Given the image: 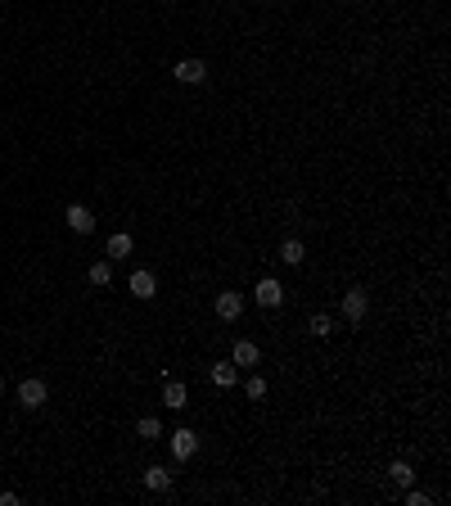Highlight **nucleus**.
<instances>
[{
	"label": "nucleus",
	"instance_id": "nucleus-1",
	"mask_svg": "<svg viewBox=\"0 0 451 506\" xmlns=\"http://www.w3.org/2000/svg\"><path fill=\"white\" fill-rule=\"evenodd\" d=\"M366 312H370V299H366V290H357V285H352V290L343 294V317H348L352 326H361V321H366Z\"/></svg>",
	"mask_w": 451,
	"mask_h": 506
},
{
	"label": "nucleus",
	"instance_id": "nucleus-2",
	"mask_svg": "<svg viewBox=\"0 0 451 506\" xmlns=\"http://www.w3.org/2000/svg\"><path fill=\"white\" fill-rule=\"evenodd\" d=\"M45 398H50V389H45V380H23V385H18V403H23L27 412H36V407H45Z\"/></svg>",
	"mask_w": 451,
	"mask_h": 506
},
{
	"label": "nucleus",
	"instance_id": "nucleus-3",
	"mask_svg": "<svg viewBox=\"0 0 451 506\" xmlns=\"http://www.w3.org/2000/svg\"><path fill=\"white\" fill-rule=\"evenodd\" d=\"M253 299L262 303V308H280V303H284V285L275 281V276H262L257 290H253Z\"/></svg>",
	"mask_w": 451,
	"mask_h": 506
},
{
	"label": "nucleus",
	"instance_id": "nucleus-4",
	"mask_svg": "<svg viewBox=\"0 0 451 506\" xmlns=\"http://www.w3.org/2000/svg\"><path fill=\"white\" fill-rule=\"evenodd\" d=\"M230 362H235L239 371H253L257 362H262V348H257L253 339H235V348H230Z\"/></svg>",
	"mask_w": 451,
	"mask_h": 506
},
{
	"label": "nucleus",
	"instance_id": "nucleus-5",
	"mask_svg": "<svg viewBox=\"0 0 451 506\" xmlns=\"http://www.w3.org/2000/svg\"><path fill=\"white\" fill-rule=\"evenodd\" d=\"M63 222H68L77 235H91L95 231V213L86 204H68V208H63Z\"/></svg>",
	"mask_w": 451,
	"mask_h": 506
},
{
	"label": "nucleus",
	"instance_id": "nucleus-6",
	"mask_svg": "<svg viewBox=\"0 0 451 506\" xmlns=\"http://www.w3.org/2000/svg\"><path fill=\"white\" fill-rule=\"evenodd\" d=\"M194 452H199V434L194 429H171V456H176V461H190Z\"/></svg>",
	"mask_w": 451,
	"mask_h": 506
},
{
	"label": "nucleus",
	"instance_id": "nucleus-7",
	"mask_svg": "<svg viewBox=\"0 0 451 506\" xmlns=\"http://www.w3.org/2000/svg\"><path fill=\"white\" fill-rule=\"evenodd\" d=\"M171 77L185 82V86H199V82H208V64L204 59H181L176 68H171Z\"/></svg>",
	"mask_w": 451,
	"mask_h": 506
},
{
	"label": "nucleus",
	"instance_id": "nucleus-8",
	"mask_svg": "<svg viewBox=\"0 0 451 506\" xmlns=\"http://www.w3.org/2000/svg\"><path fill=\"white\" fill-rule=\"evenodd\" d=\"M127 285H131V294H136V299H153V294H158V281H153V271H145V267H136Z\"/></svg>",
	"mask_w": 451,
	"mask_h": 506
},
{
	"label": "nucleus",
	"instance_id": "nucleus-9",
	"mask_svg": "<svg viewBox=\"0 0 451 506\" xmlns=\"http://www.w3.org/2000/svg\"><path fill=\"white\" fill-rule=\"evenodd\" d=\"M239 312H244V299H239L235 290L217 294V317H222V321H239Z\"/></svg>",
	"mask_w": 451,
	"mask_h": 506
},
{
	"label": "nucleus",
	"instance_id": "nucleus-10",
	"mask_svg": "<svg viewBox=\"0 0 451 506\" xmlns=\"http://www.w3.org/2000/svg\"><path fill=\"white\" fill-rule=\"evenodd\" d=\"M162 403L171 407V412H181V407L190 403V394H185V385H181V380H171L167 375V385H162Z\"/></svg>",
	"mask_w": 451,
	"mask_h": 506
},
{
	"label": "nucleus",
	"instance_id": "nucleus-11",
	"mask_svg": "<svg viewBox=\"0 0 451 506\" xmlns=\"http://www.w3.org/2000/svg\"><path fill=\"white\" fill-rule=\"evenodd\" d=\"M145 489L149 493H167L171 489V470H167V466H149V470H145Z\"/></svg>",
	"mask_w": 451,
	"mask_h": 506
},
{
	"label": "nucleus",
	"instance_id": "nucleus-12",
	"mask_svg": "<svg viewBox=\"0 0 451 506\" xmlns=\"http://www.w3.org/2000/svg\"><path fill=\"white\" fill-rule=\"evenodd\" d=\"M235 380H239V366H235V362H217V366H213V385L217 389H230Z\"/></svg>",
	"mask_w": 451,
	"mask_h": 506
},
{
	"label": "nucleus",
	"instance_id": "nucleus-13",
	"mask_svg": "<svg viewBox=\"0 0 451 506\" xmlns=\"http://www.w3.org/2000/svg\"><path fill=\"white\" fill-rule=\"evenodd\" d=\"M388 479L397 484V489H411V484H415V470H411V461H392V466H388Z\"/></svg>",
	"mask_w": 451,
	"mask_h": 506
},
{
	"label": "nucleus",
	"instance_id": "nucleus-14",
	"mask_svg": "<svg viewBox=\"0 0 451 506\" xmlns=\"http://www.w3.org/2000/svg\"><path fill=\"white\" fill-rule=\"evenodd\" d=\"M131 249H136V240H131L127 231L109 235V258H131Z\"/></svg>",
	"mask_w": 451,
	"mask_h": 506
},
{
	"label": "nucleus",
	"instance_id": "nucleus-15",
	"mask_svg": "<svg viewBox=\"0 0 451 506\" xmlns=\"http://www.w3.org/2000/svg\"><path fill=\"white\" fill-rule=\"evenodd\" d=\"M136 434L145 438V443H153V438H162V421H158V416H140V421H136Z\"/></svg>",
	"mask_w": 451,
	"mask_h": 506
},
{
	"label": "nucleus",
	"instance_id": "nucleus-16",
	"mask_svg": "<svg viewBox=\"0 0 451 506\" xmlns=\"http://www.w3.org/2000/svg\"><path fill=\"white\" fill-rule=\"evenodd\" d=\"M307 258V249H303V240H284L280 244V262H289V267H298Z\"/></svg>",
	"mask_w": 451,
	"mask_h": 506
},
{
	"label": "nucleus",
	"instance_id": "nucleus-17",
	"mask_svg": "<svg viewBox=\"0 0 451 506\" xmlns=\"http://www.w3.org/2000/svg\"><path fill=\"white\" fill-rule=\"evenodd\" d=\"M86 276H91V285H95V290H104V285L113 281V267H109V262H95V267H91Z\"/></svg>",
	"mask_w": 451,
	"mask_h": 506
},
{
	"label": "nucleus",
	"instance_id": "nucleus-18",
	"mask_svg": "<svg viewBox=\"0 0 451 506\" xmlns=\"http://www.w3.org/2000/svg\"><path fill=\"white\" fill-rule=\"evenodd\" d=\"M330 330H334V317H325V312H316V317H312V335H316V339H325Z\"/></svg>",
	"mask_w": 451,
	"mask_h": 506
},
{
	"label": "nucleus",
	"instance_id": "nucleus-19",
	"mask_svg": "<svg viewBox=\"0 0 451 506\" xmlns=\"http://www.w3.org/2000/svg\"><path fill=\"white\" fill-rule=\"evenodd\" d=\"M244 398H253V403H262V398H266V380H262V375H253V380L244 385Z\"/></svg>",
	"mask_w": 451,
	"mask_h": 506
},
{
	"label": "nucleus",
	"instance_id": "nucleus-20",
	"mask_svg": "<svg viewBox=\"0 0 451 506\" xmlns=\"http://www.w3.org/2000/svg\"><path fill=\"white\" fill-rule=\"evenodd\" d=\"M406 506H434V498L420 493V489H406Z\"/></svg>",
	"mask_w": 451,
	"mask_h": 506
},
{
	"label": "nucleus",
	"instance_id": "nucleus-21",
	"mask_svg": "<svg viewBox=\"0 0 451 506\" xmlns=\"http://www.w3.org/2000/svg\"><path fill=\"white\" fill-rule=\"evenodd\" d=\"M0 394H5V380H0Z\"/></svg>",
	"mask_w": 451,
	"mask_h": 506
}]
</instances>
